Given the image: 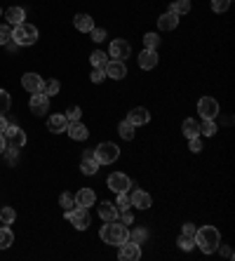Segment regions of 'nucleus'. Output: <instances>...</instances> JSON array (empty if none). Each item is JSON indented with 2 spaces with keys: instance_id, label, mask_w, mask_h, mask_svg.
<instances>
[{
  "instance_id": "nucleus-1",
  "label": "nucleus",
  "mask_w": 235,
  "mask_h": 261,
  "mask_svg": "<svg viewBox=\"0 0 235 261\" xmlns=\"http://www.w3.org/2000/svg\"><path fill=\"white\" fill-rule=\"evenodd\" d=\"M195 245H198L205 254H212V252H216L219 245H221V235H219V231H216L214 226H202L195 231Z\"/></svg>"
},
{
  "instance_id": "nucleus-2",
  "label": "nucleus",
  "mask_w": 235,
  "mask_h": 261,
  "mask_svg": "<svg viewBox=\"0 0 235 261\" xmlns=\"http://www.w3.org/2000/svg\"><path fill=\"white\" fill-rule=\"evenodd\" d=\"M127 224H118V221H106L104 226H101V240L106 242V245H122V242L127 240Z\"/></svg>"
},
{
  "instance_id": "nucleus-3",
  "label": "nucleus",
  "mask_w": 235,
  "mask_h": 261,
  "mask_svg": "<svg viewBox=\"0 0 235 261\" xmlns=\"http://www.w3.org/2000/svg\"><path fill=\"white\" fill-rule=\"evenodd\" d=\"M12 40L19 45V47H28V45H33L38 40V28L33 24H19V26H14L12 31Z\"/></svg>"
},
{
  "instance_id": "nucleus-4",
  "label": "nucleus",
  "mask_w": 235,
  "mask_h": 261,
  "mask_svg": "<svg viewBox=\"0 0 235 261\" xmlns=\"http://www.w3.org/2000/svg\"><path fill=\"white\" fill-rule=\"evenodd\" d=\"M94 158H97L99 165H111V163H115L120 158V148L115 144H111V141H104V144H99L94 148Z\"/></svg>"
},
{
  "instance_id": "nucleus-5",
  "label": "nucleus",
  "mask_w": 235,
  "mask_h": 261,
  "mask_svg": "<svg viewBox=\"0 0 235 261\" xmlns=\"http://www.w3.org/2000/svg\"><path fill=\"white\" fill-rule=\"evenodd\" d=\"M71 224H73L78 231H85V228H89V221H92V217H89V207H80L75 205L73 210H66V214H64Z\"/></svg>"
},
{
  "instance_id": "nucleus-6",
  "label": "nucleus",
  "mask_w": 235,
  "mask_h": 261,
  "mask_svg": "<svg viewBox=\"0 0 235 261\" xmlns=\"http://www.w3.org/2000/svg\"><path fill=\"white\" fill-rule=\"evenodd\" d=\"M198 113L202 116V120H214L219 116V101L214 96H202L198 101Z\"/></svg>"
},
{
  "instance_id": "nucleus-7",
  "label": "nucleus",
  "mask_w": 235,
  "mask_h": 261,
  "mask_svg": "<svg viewBox=\"0 0 235 261\" xmlns=\"http://www.w3.org/2000/svg\"><path fill=\"white\" fill-rule=\"evenodd\" d=\"M5 134V141L10 148H21V146H26V132L17 127V125H7V130L3 132Z\"/></svg>"
},
{
  "instance_id": "nucleus-8",
  "label": "nucleus",
  "mask_w": 235,
  "mask_h": 261,
  "mask_svg": "<svg viewBox=\"0 0 235 261\" xmlns=\"http://www.w3.org/2000/svg\"><path fill=\"white\" fill-rule=\"evenodd\" d=\"M106 184L113 193H127L129 188H132V179H129L127 174H122V172H113L111 177H108Z\"/></svg>"
},
{
  "instance_id": "nucleus-9",
  "label": "nucleus",
  "mask_w": 235,
  "mask_h": 261,
  "mask_svg": "<svg viewBox=\"0 0 235 261\" xmlns=\"http://www.w3.org/2000/svg\"><path fill=\"white\" fill-rule=\"evenodd\" d=\"M21 85H24V89H26L28 94H38V92H42L45 80H42L38 73H24V76H21Z\"/></svg>"
},
{
  "instance_id": "nucleus-10",
  "label": "nucleus",
  "mask_w": 235,
  "mask_h": 261,
  "mask_svg": "<svg viewBox=\"0 0 235 261\" xmlns=\"http://www.w3.org/2000/svg\"><path fill=\"white\" fill-rule=\"evenodd\" d=\"M120 247V259L122 261H139L141 259V247L136 245V242H132V240H125L122 245H118Z\"/></svg>"
},
{
  "instance_id": "nucleus-11",
  "label": "nucleus",
  "mask_w": 235,
  "mask_h": 261,
  "mask_svg": "<svg viewBox=\"0 0 235 261\" xmlns=\"http://www.w3.org/2000/svg\"><path fill=\"white\" fill-rule=\"evenodd\" d=\"M104 71H106V76H108V78H113V80H122V78L127 76V66H125V62H120V59L106 62Z\"/></svg>"
},
{
  "instance_id": "nucleus-12",
  "label": "nucleus",
  "mask_w": 235,
  "mask_h": 261,
  "mask_svg": "<svg viewBox=\"0 0 235 261\" xmlns=\"http://www.w3.org/2000/svg\"><path fill=\"white\" fill-rule=\"evenodd\" d=\"M31 111H33L35 116H45L47 109H50V96L38 92V94H31V101H28Z\"/></svg>"
},
{
  "instance_id": "nucleus-13",
  "label": "nucleus",
  "mask_w": 235,
  "mask_h": 261,
  "mask_svg": "<svg viewBox=\"0 0 235 261\" xmlns=\"http://www.w3.org/2000/svg\"><path fill=\"white\" fill-rule=\"evenodd\" d=\"M129 55H132V45H129L127 40H113L111 42V57H113V59L125 62Z\"/></svg>"
},
{
  "instance_id": "nucleus-14",
  "label": "nucleus",
  "mask_w": 235,
  "mask_h": 261,
  "mask_svg": "<svg viewBox=\"0 0 235 261\" xmlns=\"http://www.w3.org/2000/svg\"><path fill=\"white\" fill-rule=\"evenodd\" d=\"M97 170H99V163L94 158V151H85L82 153V160H80V172L92 177V174H97Z\"/></svg>"
},
{
  "instance_id": "nucleus-15",
  "label": "nucleus",
  "mask_w": 235,
  "mask_h": 261,
  "mask_svg": "<svg viewBox=\"0 0 235 261\" xmlns=\"http://www.w3.org/2000/svg\"><path fill=\"white\" fill-rule=\"evenodd\" d=\"M129 200H132V207H136V210H148V207L153 205V198H151L146 191H141V188H136V191L129 195Z\"/></svg>"
},
{
  "instance_id": "nucleus-16",
  "label": "nucleus",
  "mask_w": 235,
  "mask_h": 261,
  "mask_svg": "<svg viewBox=\"0 0 235 261\" xmlns=\"http://www.w3.org/2000/svg\"><path fill=\"white\" fill-rule=\"evenodd\" d=\"M139 66L144 71L155 69V66H158V52H155V49H146V47H144V52L139 55Z\"/></svg>"
},
{
  "instance_id": "nucleus-17",
  "label": "nucleus",
  "mask_w": 235,
  "mask_h": 261,
  "mask_svg": "<svg viewBox=\"0 0 235 261\" xmlns=\"http://www.w3.org/2000/svg\"><path fill=\"white\" fill-rule=\"evenodd\" d=\"M176 26H179V14L172 12V10L165 12L160 19H158V28H160V31H174Z\"/></svg>"
},
{
  "instance_id": "nucleus-18",
  "label": "nucleus",
  "mask_w": 235,
  "mask_h": 261,
  "mask_svg": "<svg viewBox=\"0 0 235 261\" xmlns=\"http://www.w3.org/2000/svg\"><path fill=\"white\" fill-rule=\"evenodd\" d=\"M66 132L71 134V139H75V141H85V139L89 137V130L80 123V120H78V123H68Z\"/></svg>"
},
{
  "instance_id": "nucleus-19",
  "label": "nucleus",
  "mask_w": 235,
  "mask_h": 261,
  "mask_svg": "<svg viewBox=\"0 0 235 261\" xmlns=\"http://www.w3.org/2000/svg\"><path fill=\"white\" fill-rule=\"evenodd\" d=\"M127 120L134 125V127H136V125H146L148 120H151V113H148L144 106H136V109L129 111V118H127Z\"/></svg>"
},
{
  "instance_id": "nucleus-20",
  "label": "nucleus",
  "mask_w": 235,
  "mask_h": 261,
  "mask_svg": "<svg viewBox=\"0 0 235 261\" xmlns=\"http://www.w3.org/2000/svg\"><path fill=\"white\" fill-rule=\"evenodd\" d=\"M73 24H75V28H78L80 33H89V31H92V28H94V19H92V17H89V14H85V12L75 14Z\"/></svg>"
},
{
  "instance_id": "nucleus-21",
  "label": "nucleus",
  "mask_w": 235,
  "mask_h": 261,
  "mask_svg": "<svg viewBox=\"0 0 235 261\" xmlns=\"http://www.w3.org/2000/svg\"><path fill=\"white\" fill-rule=\"evenodd\" d=\"M94 202H97V195H94L92 188H80L78 195H75V205L80 207H92Z\"/></svg>"
},
{
  "instance_id": "nucleus-22",
  "label": "nucleus",
  "mask_w": 235,
  "mask_h": 261,
  "mask_svg": "<svg viewBox=\"0 0 235 261\" xmlns=\"http://www.w3.org/2000/svg\"><path fill=\"white\" fill-rule=\"evenodd\" d=\"M68 127V120L66 116H52L50 120H47V130L52 132V134H59V132H66Z\"/></svg>"
},
{
  "instance_id": "nucleus-23",
  "label": "nucleus",
  "mask_w": 235,
  "mask_h": 261,
  "mask_svg": "<svg viewBox=\"0 0 235 261\" xmlns=\"http://www.w3.org/2000/svg\"><path fill=\"white\" fill-rule=\"evenodd\" d=\"M118 207L113 205V202H101L99 205V217L104 221H118Z\"/></svg>"
},
{
  "instance_id": "nucleus-24",
  "label": "nucleus",
  "mask_w": 235,
  "mask_h": 261,
  "mask_svg": "<svg viewBox=\"0 0 235 261\" xmlns=\"http://www.w3.org/2000/svg\"><path fill=\"white\" fill-rule=\"evenodd\" d=\"M5 19H7V24H10V26H19V24H24V19H26V12H24V10H21V7H10V10H7L5 12Z\"/></svg>"
},
{
  "instance_id": "nucleus-25",
  "label": "nucleus",
  "mask_w": 235,
  "mask_h": 261,
  "mask_svg": "<svg viewBox=\"0 0 235 261\" xmlns=\"http://www.w3.org/2000/svg\"><path fill=\"white\" fill-rule=\"evenodd\" d=\"M181 132H183V137H186V139L200 137V123H198V120H193V118H188V120H183Z\"/></svg>"
},
{
  "instance_id": "nucleus-26",
  "label": "nucleus",
  "mask_w": 235,
  "mask_h": 261,
  "mask_svg": "<svg viewBox=\"0 0 235 261\" xmlns=\"http://www.w3.org/2000/svg\"><path fill=\"white\" fill-rule=\"evenodd\" d=\"M10 245H14V233L5 224V226H0V249H7Z\"/></svg>"
},
{
  "instance_id": "nucleus-27",
  "label": "nucleus",
  "mask_w": 235,
  "mask_h": 261,
  "mask_svg": "<svg viewBox=\"0 0 235 261\" xmlns=\"http://www.w3.org/2000/svg\"><path fill=\"white\" fill-rule=\"evenodd\" d=\"M118 134H120L125 141H129V139H134V125L129 123V120H122L120 125H118Z\"/></svg>"
},
{
  "instance_id": "nucleus-28",
  "label": "nucleus",
  "mask_w": 235,
  "mask_h": 261,
  "mask_svg": "<svg viewBox=\"0 0 235 261\" xmlns=\"http://www.w3.org/2000/svg\"><path fill=\"white\" fill-rule=\"evenodd\" d=\"M89 62H92L94 69H104L106 62H108V55H106V52H101V49H94L92 57H89Z\"/></svg>"
},
{
  "instance_id": "nucleus-29",
  "label": "nucleus",
  "mask_w": 235,
  "mask_h": 261,
  "mask_svg": "<svg viewBox=\"0 0 235 261\" xmlns=\"http://www.w3.org/2000/svg\"><path fill=\"white\" fill-rule=\"evenodd\" d=\"M10 106H12L10 92H7V89H0V116H5L7 111H10Z\"/></svg>"
},
{
  "instance_id": "nucleus-30",
  "label": "nucleus",
  "mask_w": 235,
  "mask_h": 261,
  "mask_svg": "<svg viewBox=\"0 0 235 261\" xmlns=\"http://www.w3.org/2000/svg\"><path fill=\"white\" fill-rule=\"evenodd\" d=\"M59 89H61V83H59V80H47V83L42 85V94L54 96V94H59Z\"/></svg>"
},
{
  "instance_id": "nucleus-31",
  "label": "nucleus",
  "mask_w": 235,
  "mask_h": 261,
  "mask_svg": "<svg viewBox=\"0 0 235 261\" xmlns=\"http://www.w3.org/2000/svg\"><path fill=\"white\" fill-rule=\"evenodd\" d=\"M172 12H176L179 17H181V14H188V12H191V0H174Z\"/></svg>"
},
{
  "instance_id": "nucleus-32",
  "label": "nucleus",
  "mask_w": 235,
  "mask_h": 261,
  "mask_svg": "<svg viewBox=\"0 0 235 261\" xmlns=\"http://www.w3.org/2000/svg\"><path fill=\"white\" fill-rule=\"evenodd\" d=\"M158 45H160V35L158 33H146L144 35V47L146 49H158Z\"/></svg>"
},
{
  "instance_id": "nucleus-33",
  "label": "nucleus",
  "mask_w": 235,
  "mask_h": 261,
  "mask_svg": "<svg viewBox=\"0 0 235 261\" xmlns=\"http://www.w3.org/2000/svg\"><path fill=\"white\" fill-rule=\"evenodd\" d=\"M115 207H118V212H125V210H129V207H132V200H129L127 193H118Z\"/></svg>"
},
{
  "instance_id": "nucleus-34",
  "label": "nucleus",
  "mask_w": 235,
  "mask_h": 261,
  "mask_svg": "<svg viewBox=\"0 0 235 261\" xmlns=\"http://www.w3.org/2000/svg\"><path fill=\"white\" fill-rule=\"evenodd\" d=\"M14 219H17L14 207H3V210H0V221H3V224H7V226H10Z\"/></svg>"
},
{
  "instance_id": "nucleus-35",
  "label": "nucleus",
  "mask_w": 235,
  "mask_h": 261,
  "mask_svg": "<svg viewBox=\"0 0 235 261\" xmlns=\"http://www.w3.org/2000/svg\"><path fill=\"white\" fill-rule=\"evenodd\" d=\"M200 134H205V137H214V134H216V123H214V120H202Z\"/></svg>"
},
{
  "instance_id": "nucleus-36",
  "label": "nucleus",
  "mask_w": 235,
  "mask_h": 261,
  "mask_svg": "<svg viewBox=\"0 0 235 261\" xmlns=\"http://www.w3.org/2000/svg\"><path fill=\"white\" fill-rule=\"evenodd\" d=\"M127 240H132V242H136V245H141V242L146 240V231H144V228H134V231H129V233H127Z\"/></svg>"
},
{
  "instance_id": "nucleus-37",
  "label": "nucleus",
  "mask_w": 235,
  "mask_h": 261,
  "mask_svg": "<svg viewBox=\"0 0 235 261\" xmlns=\"http://www.w3.org/2000/svg\"><path fill=\"white\" fill-rule=\"evenodd\" d=\"M59 205L64 207V210H73V207H75V198L71 195V193H61V195H59Z\"/></svg>"
},
{
  "instance_id": "nucleus-38",
  "label": "nucleus",
  "mask_w": 235,
  "mask_h": 261,
  "mask_svg": "<svg viewBox=\"0 0 235 261\" xmlns=\"http://www.w3.org/2000/svg\"><path fill=\"white\" fill-rule=\"evenodd\" d=\"M230 3H233V0H212V10H214L216 14H221L230 7Z\"/></svg>"
},
{
  "instance_id": "nucleus-39",
  "label": "nucleus",
  "mask_w": 235,
  "mask_h": 261,
  "mask_svg": "<svg viewBox=\"0 0 235 261\" xmlns=\"http://www.w3.org/2000/svg\"><path fill=\"white\" fill-rule=\"evenodd\" d=\"M10 40H12V28H10V24H3L0 26V45H5Z\"/></svg>"
},
{
  "instance_id": "nucleus-40",
  "label": "nucleus",
  "mask_w": 235,
  "mask_h": 261,
  "mask_svg": "<svg viewBox=\"0 0 235 261\" xmlns=\"http://www.w3.org/2000/svg\"><path fill=\"white\" fill-rule=\"evenodd\" d=\"M179 247H181L183 252H191V249L195 247V238H186V235H181V238H179Z\"/></svg>"
},
{
  "instance_id": "nucleus-41",
  "label": "nucleus",
  "mask_w": 235,
  "mask_h": 261,
  "mask_svg": "<svg viewBox=\"0 0 235 261\" xmlns=\"http://www.w3.org/2000/svg\"><path fill=\"white\" fill-rule=\"evenodd\" d=\"M80 116H82L80 106H73V109H68V113H66V120H68V123H78V120H80Z\"/></svg>"
},
{
  "instance_id": "nucleus-42",
  "label": "nucleus",
  "mask_w": 235,
  "mask_h": 261,
  "mask_svg": "<svg viewBox=\"0 0 235 261\" xmlns=\"http://www.w3.org/2000/svg\"><path fill=\"white\" fill-rule=\"evenodd\" d=\"M89 35H92L94 42H104V40H106V31H104V28H97V26H94L92 31H89Z\"/></svg>"
},
{
  "instance_id": "nucleus-43",
  "label": "nucleus",
  "mask_w": 235,
  "mask_h": 261,
  "mask_svg": "<svg viewBox=\"0 0 235 261\" xmlns=\"http://www.w3.org/2000/svg\"><path fill=\"white\" fill-rule=\"evenodd\" d=\"M188 148H191L193 153H200V151H202V139H200V137L188 139Z\"/></svg>"
},
{
  "instance_id": "nucleus-44",
  "label": "nucleus",
  "mask_w": 235,
  "mask_h": 261,
  "mask_svg": "<svg viewBox=\"0 0 235 261\" xmlns=\"http://www.w3.org/2000/svg\"><path fill=\"white\" fill-rule=\"evenodd\" d=\"M104 78H106V71L104 69H94L92 71V83L99 85V83H104Z\"/></svg>"
},
{
  "instance_id": "nucleus-45",
  "label": "nucleus",
  "mask_w": 235,
  "mask_h": 261,
  "mask_svg": "<svg viewBox=\"0 0 235 261\" xmlns=\"http://www.w3.org/2000/svg\"><path fill=\"white\" fill-rule=\"evenodd\" d=\"M195 231H198V228H195L193 224H183L181 235H186V238H195Z\"/></svg>"
},
{
  "instance_id": "nucleus-46",
  "label": "nucleus",
  "mask_w": 235,
  "mask_h": 261,
  "mask_svg": "<svg viewBox=\"0 0 235 261\" xmlns=\"http://www.w3.org/2000/svg\"><path fill=\"white\" fill-rule=\"evenodd\" d=\"M132 221H134V214L129 212V210H125L122 212V224H132Z\"/></svg>"
},
{
  "instance_id": "nucleus-47",
  "label": "nucleus",
  "mask_w": 235,
  "mask_h": 261,
  "mask_svg": "<svg viewBox=\"0 0 235 261\" xmlns=\"http://www.w3.org/2000/svg\"><path fill=\"white\" fill-rule=\"evenodd\" d=\"M5 47H7V52H17V49H19V45H17L14 40H10V42H5Z\"/></svg>"
},
{
  "instance_id": "nucleus-48",
  "label": "nucleus",
  "mask_w": 235,
  "mask_h": 261,
  "mask_svg": "<svg viewBox=\"0 0 235 261\" xmlns=\"http://www.w3.org/2000/svg\"><path fill=\"white\" fill-rule=\"evenodd\" d=\"M17 151H19V148H10V155H7V160H10V163H17Z\"/></svg>"
},
{
  "instance_id": "nucleus-49",
  "label": "nucleus",
  "mask_w": 235,
  "mask_h": 261,
  "mask_svg": "<svg viewBox=\"0 0 235 261\" xmlns=\"http://www.w3.org/2000/svg\"><path fill=\"white\" fill-rule=\"evenodd\" d=\"M7 151V141H5V134H0V155Z\"/></svg>"
},
{
  "instance_id": "nucleus-50",
  "label": "nucleus",
  "mask_w": 235,
  "mask_h": 261,
  "mask_svg": "<svg viewBox=\"0 0 235 261\" xmlns=\"http://www.w3.org/2000/svg\"><path fill=\"white\" fill-rule=\"evenodd\" d=\"M221 247V245H219ZM221 254L226 256V259H233V249H228V247H221Z\"/></svg>"
},
{
  "instance_id": "nucleus-51",
  "label": "nucleus",
  "mask_w": 235,
  "mask_h": 261,
  "mask_svg": "<svg viewBox=\"0 0 235 261\" xmlns=\"http://www.w3.org/2000/svg\"><path fill=\"white\" fill-rule=\"evenodd\" d=\"M7 125H10V123L5 120V116H0V134H3V132L7 130Z\"/></svg>"
}]
</instances>
